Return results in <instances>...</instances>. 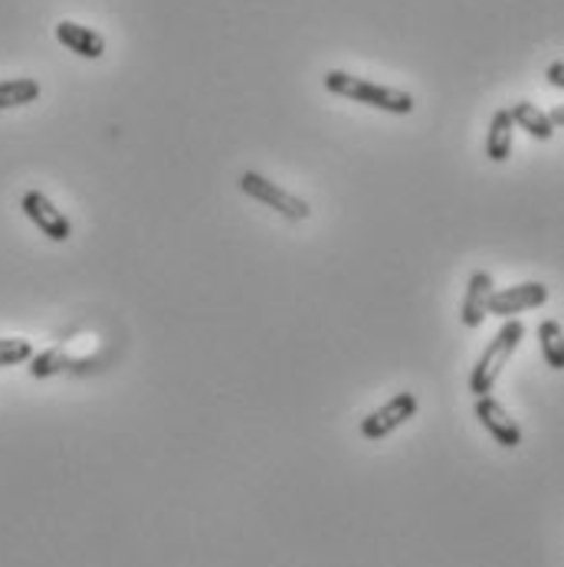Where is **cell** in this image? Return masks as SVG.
Segmentation results:
<instances>
[{
  "label": "cell",
  "mask_w": 564,
  "mask_h": 567,
  "mask_svg": "<svg viewBox=\"0 0 564 567\" xmlns=\"http://www.w3.org/2000/svg\"><path fill=\"white\" fill-rule=\"evenodd\" d=\"M325 89L332 96L352 99L358 105H368V109H377V112H387V115H410L417 109L410 92L394 89V86H380V82H372V79H362V76H352L345 69H329L325 73Z\"/></svg>",
  "instance_id": "obj_1"
},
{
  "label": "cell",
  "mask_w": 564,
  "mask_h": 567,
  "mask_svg": "<svg viewBox=\"0 0 564 567\" xmlns=\"http://www.w3.org/2000/svg\"><path fill=\"white\" fill-rule=\"evenodd\" d=\"M522 338H526V325H522L519 319H506V325H502V329L496 332V338L486 345V352L479 355V362H476V368H473V375H469V390H473L476 397H483V393H489V390L496 387V380L502 378L506 365H509L512 355L519 352Z\"/></svg>",
  "instance_id": "obj_2"
},
{
  "label": "cell",
  "mask_w": 564,
  "mask_h": 567,
  "mask_svg": "<svg viewBox=\"0 0 564 567\" xmlns=\"http://www.w3.org/2000/svg\"><path fill=\"white\" fill-rule=\"evenodd\" d=\"M236 188L243 190L246 197H253L256 203L269 207L273 213H279V216L289 220V223H299V220H309V216H312V207H309L299 193L279 188L276 181H269V178L259 175V171H243L240 181H236Z\"/></svg>",
  "instance_id": "obj_3"
},
{
  "label": "cell",
  "mask_w": 564,
  "mask_h": 567,
  "mask_svg": "<svg viewBox=\"0 0 564 567\" xmlns=\"http://www.w3.org/2000/svg\"><path fill=\"white\" fill-rule=\"evenodd\" d=\"M417 410H420L417 393L397 390L384 407H377V410H372V413L362 420V436L372 440V443H380V440H387L394 430H400L410 416H417Z\"/></svg>",
  "instance_id": "obj_4"
},
{
  "label": "cell",
  "mask_w": 564,
  "mask_h": 567,
  "mask_svg": "<svg viewBox=\"0 0 564 567\" xmlns=\"http://www.w3.org/2000/svg\"><path fill=\"white\" fill-rule=\"evenodd\" d=\"M20 210L26 213V220L46 236V240H53V243H66L69 236H73V223H69V216L43 193V190H26L23 197H20Z\"/></svg>",
  "instance_id": "obj_5"
},
{
  "label": "cell",
  "mask_w": 564,
  "mask_h": 567,
  "mask_svg": "<svg viewBox=\"0 0 564 567\" xmlns=\"http://www.w3.org/2000/svg\"><path fill=\"white\" fill-rule=\"evenodd\" d=\"M545 302H549V286L545 282H519V286L493 292L486 312L499 315V319H519L522 312L542 309Z\"/></svg>",
  "instance_id": "obj_6"
},
{
  "label": "cell",
  "mask_w": 564,
  "mask_h": 567,
  "mask_svg": "<svg viewBox=\"0 0 564 567\" xmlns=\"http://www.w3.org/2000/svg\"><path fill=\"white\" fill-rule=\"evenodd\" d=\"M476 420L486 426V433H489L499 446H506V449L522 446V426L509 416V410H506L493 393L476 397Z\"/></svg>",
  "instance_id": "obj_7"
},
{
  "label": "cell",
  "mask_w": 564,
  "mask_h": 567,
  "mask_svg": "<svg viewBox=\"0 0 564 567\" xmlns=\"http://www.w3.org/2000/svg\"><path fill=\"white\" fill-rule=\"evenodd\" d=\"M493 276L486 269H476L469 276V286H466V296H463V305H460V322L466 329H479L486 322V309H489V296H493Z\"/></svg>",
  "instance_id": "obj_8"
},
{
  "label": "cell",
  "mask_w": 564,
  "mask_h": 567,
  "mask_svg": "<svg viewBox=\"0 0 564 567\" xmlns=\"http://www.w3.org/2000/svg\"><path fill=\"white\" fill-rule=\"evenodd\" d=\"M56 40L69 53H76L82 59H102L106 56V36L96 33V30H89V26H82V23H76V20L56 23Z\"/></svg>",
  "instance_id": "obj_9"
},
{
  "label": "cell",
  "mask_w": 564,
  "mask_h": 567,
  "mask_svg": "<svg viewBox=\"0 0 564 567\" xmlns=\"http://www.w3.org/2000/svg\"><path fill=\"white\" fill-rule=\"evenodd\" d=\"M512 145H516V125H512V115H509V105H506V109L493 112L489 135H486V158L502 165V162H509Z\"/></svg>",
  "instance_id": "obj_10"
},
{
  "label": "cell",
  "mask_w": 564,
  "mask_h": 567,
  "mask_svg": "<svg viewBox=\"0 0 564 567\" xmlns=\"http://www.w3.org/2000/svg\"><path fill=\"white\" fill-rule=\"evenodd\" d=\"M509 115H512V125L529 132L532 138H539V142L555 138V125L549 122V115L535 102H516V105H509Z\"/></svg>",
  "instance_id": "obj_11"
},
{
  "label": "cell",
  "mask_w": 564,
  "mask_h": 567,
  "mask_svg": "<svg viewBox=\"0 0 564 567\" xmlns=\"http://www.w3.org/2000/svg\"><path fill=\"white\" fill-rule=\"evenodd\" d=\"M40 82L30 79V76H20V79H3L0 82V112L7 109H20V105H30L40 99Z\"/></svg>",
  "instance_id": "obj_12"
},
{
  "label": "cell",
  "mask_w": 564,
  "mask_h": 567,
  "mask_svg": "<svg viewBox=\"0 0 564 567\" xmlns=\"http://www.w3.org/2000/svg\"><path fill=\"white\" fill-rule=\"evenodd\" d=\"M539 342H542V358H545V365H549L552 371H562L564 335H562V325H559L555 319L542 322V329H539Z\"/></svg>",
  "instance_id": "obj_13"
},
{
  "label": "cell",
  "mask_w": 564,
  "mask_h": 567,
  "mask_svg": "<svg viewBox=\"0 0 564 567\" xmlns=\"http://www.w3.org/2000/svg\"><path fill=\"white\" fill-rule=\"evenodd\" d=\"M76 362L66 355V352H59V348H53V352H43V355H33L30 358V375L33 378H53V375H59V371H66V368H73Z\"/></svg>",
  "instance_id": "obj_14"
},
{
  "label": "cell",
  "mask_w": 564,
  "mask_h": 567,
  "mask_svg": "<svg viewBox=\"0 0 564 567\" xmlns=\"http://www.w3.org/2000/svg\"><path fill=\"white\" fill-rule=\"evenodd\" d=\"M33 358V345L26 338H0V368L26 365Z\"/></svg>",
  "instance_id": "obj_15"
},
{
  "label": "cell",
  "mask_w": 564,
  "mask_h": 567,
  "mask_svg": "<svg viewBox=\"0 0 564 567\" xmlns=\"http://www.w3.org/2000/svg\"><path fill=\"white\" fill-rule=\"evenodd\" d=\"M549 86H555V89H562V86H564V63H562V59H555V63L549 66Z\"/></svg>",
  "instance_id": "obj_16"
},
{
  "label": "cell",
  "mask_w": 564,
  "mask_h": 567,
  "mask_svg": "<svg viewBox=\"0 0 564 567\" xmlns=\"http://www.w3.org/2000/svg\"><path fill=\"white\" fill-rule=\"evenodd\" d=\"M545 115H549V122H552L555 129H559V125H564V109H562V105H555V109H552V112H545Z\"/></svg>",
  "instance_id": "obj_17"
}]
</instances>
